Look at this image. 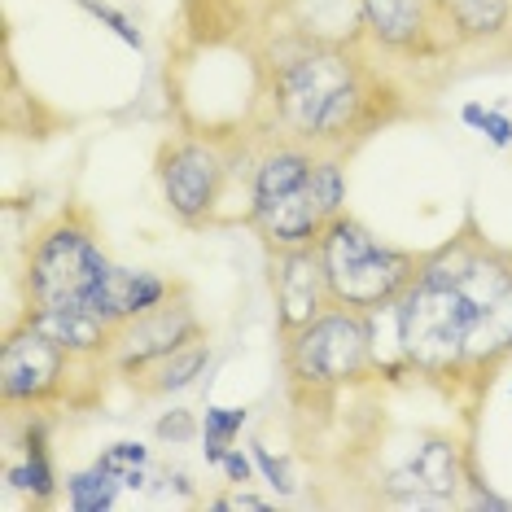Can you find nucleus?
I'll return each instance as SVG.
<instances>
[{"mask_svg": "<svg viewBox=\"0 0 512 512\" xmlns=\"http://www.w3.org/2000/svg\"><path fill=\"white\" fill-rule=\"evenodd\" d=\"M359 71H364V62L346 49H316L298 62H285L276 75V123L294 132L298 141H307L324 101Z\"/></svg>", "mask_w": 512, "mask_h": 512, "instance_id": "6e6552de", "label": "nucleus"}, {"mask_svg": "<svg viewBox=\"0 0 512 512\" xmlns=\"http://www.w3.org/2000/svg\"><path fill=\"white\" fill-rule=\"evenodd\" d=\"M434 9L456 44H486L512 27V0H434Z\"/></svg>", "mask_w": 512, "mask_h": 512, "instance_id": "f3484780", "label": "nucleus"}, {"mask_svg": "<svg viewBox=\"0 0 512 512\" xmlns=\"http://www.w3.org/2000/svg\"><path fill=\"white\" fill-rule=\"evenodd\" d=\"M206 337V324L197 320L193 302L176 294L167 302H158V307H149L145 316L127 320L114 329V346L106 355V368H114L119 377H127V372H136L141 364H154V359L180 351V346L189 342H202Z\"/></svg>", "mask_w": 512, "mask_h": 512, "instance_id": "1a4fd4ad", "label": "nucleus"}, {"mask_svg": "<svg viewBox=\"0 0 512 512\" xmlns=\"http://www.w3.org/2000/svg\"><path fill=\"white\" fill-rule=\"evenodd\" d=\"M512 285V250H499L473 219L438 250H425L416 285L394 302L399 346L425 377H460L464 337L473 320Z\"/></svg>", "mask_w": 512, "mask_h": 512, "instance_id": "f257e3e1", "label": "nucleus"}, {"mask_svg": "<svg viewBox=\"0 0 512 512\" xmlns=\"http://www.w3.org/2000/svg\"><path fill=\"white\" fill-rule=\"evenodd\" d=\"M272 298H276V329H281V342L294 337L298 329H307L320 311L333 307L316 246L272 250Z\"/></svg>", "mask_w": 512, "mask_h": 512, "instance_id": "9d476101", "label": "nucleus"}, {"mask_svg": "<svg viewBox=\"0 0 512 512\" xmlns=\"http://www.w3.org/2000/svg\"><path fill=\"white\" fill-rule=\"evenodd\" d=\"M114 263L97 241L92 219L79 206H66L49 228H40L36 246L27 250L22 298L27 307H92Z\"/></svg>", "mask_w": 512, "mask_h": 512, "instance_id": "7ed1b4c3", "label": "nucleus"}, {"mask_svg": "<svg viewBox=\"0 0 512 512\" xmlns=\"http://www.w3.org/2000/svg\"><path fill=\"white\" fill-rule=\"evenodd\" d=\"M399 101H403L399 88L386 84L372 66H364V71L351 75L329 101H324V110L316 114V123H311L307 145L333 149V154L364 145L372 132H381L390 119H399L403 114Z\"/></svg>", "mask_w": 512, "mask_h": 512, "instance_id": "423d86ee", "label": "nucleus"}, {"mask_svg": "<svg viewBox=\"0 0 512 512\" xmlns=\"http://www.w3.org/2000/svg\"><path fill=\"white\" fill-rule=\"evenodd\" d=\"M311 167H316V149L307 141L302 145H276L272 154L259 158L254 167V184H250V206L276 202V197L302 189L311 180Z\"/></svg>", "mask_w": 512, "mask_h": 512, "instance_id": "a211bd4d", "label": "nucleus"}, {"mask_svg": "<svg viewBox=\"0 0 512 512\" xmlns=\"http://www.w3.org/2000/svg\"><path fill=\"white\" fill-rule=\"evenodd\" d=\"M158 438H171V442H184L193 438V416L189 412H171L158 421Z\"/></svg>", "mask_w": 512, "mask_h": 512, "instance_id": "5701e85b", "label": "nucleus"}, {"mask_svg": "<svg viewBox=\"0 0 512 512\" xmlns=\"http://www.w3.org/2000/svg\"><path fill=\"white\" fill-rule=\"evenodd\" d=\"M412 477H416V491H425L429 499H456L464 486V460H460L456 438L447 434L421 438V447L412 451Z\"/></svg>", "mask_w": 512, "mask_h": 512, "instance_id": "6ab92c4d", "label": "nucleus"}, {"mask_svg": "<svg viewBox=\"0 0 512 512\" xmlns=\"http://www.w3.org/2000/svg\"><path fill=\"white\" fill-rule=\"evenodd\" d=\"M71 504L79 512H92V508H110L114 504V477L110 469H92V473H75L71 477Z\"/></svg>", "mask_w": 512, "mask_h": 512, "instance_id": "412c9836", "label": "nucleus"}, {"mask_svg": "<svg viewBox=\"0 0 512 512\" xmlns=\"http://www.w3.org/2000/svg\"><path fill=\"white\" fill-rule=\"evenodd\" d=\"M285 372L294 377V386L311 390H337L364 381L372 372V324L364 311L351 307H329L320 311L307 329L281 342Z\"/></svg>", "mask_w": 512, "mask_h": 512, "instance_id": "20e7f679", "label": "nucleus"}, {"mask_svg": "<svg viewBox=\"0 0 512 512\" xmlns=\"http://www.w3.org/2000/svg\"><path fill=\"white\" fill-rule=\"evenodd\" d=\"M359 22H364L368 40L381 53L425 62V57L442 49L438 40L442 18L434 0H359Z\"/></svg>", "mask_w": 512, "mask_h": 512, "instance_id": "9b49d317", "label": "nucleus"}, {"mask_svg": "<svg viewBox=\"0 0 512 512\" xmlns=\"http://www.w3.org/2000/svg\"><path fill=\"white\" fill-rule=\"evenodd\" d=\"M84 355H71L31 324H9L0 346V399L5 407H53L71 399V368Z\"/></svg>", "mask_w": 512, "mask_h": 512, "instance_id": "39448f33", "label": "nucleus"}, {"mask_svg": "<svg viewBox=\"0 0 512 512\" xmlns=\"http://www.w3.org/2000/svg\"><path fill=\"white\" fill-rule=\"evenodd\" d=\"M171 294H180L176 285H167L162 276L154 272H132V267H114L106 276V285L97 289V298H92V316H101L106 324H127L136 316H145L149 307H158V302H167Z\"/></svg>", "mask_w": 512, "mask_h": 512, "instance_id": "2eb2a0df", "label": "nucleus"}, {"mask_svg": "<svg viewBox=\"0 0 512 512\" xmlns=\"http://www.w3.org/2000/svg\"><path fill=\"white\" fill-rule=\"evenodd\" d=\"M316 250L333 307H351L364 311V316L394 307L416 285V276L425 267V254L390 246V241H381L368 224H359L346 211L324 224Z\"/></svg>", "mask_w": 512, "mask_h": 512, "instance_id": "f03ea898", "label": "nucleus"}, {"mask_svg": "<svg viewBox=\"0 0 512 512\" xmlns=\"http://www.w3.org/2000/svg\"><path fill=\"white\" fill-rule=\"evenodd\" d=\"M206 364H211V346H206V337H202V342L180 346V351L162 355L154 364H141L136 372H127L123 381L132 386L136 399H171V394L189 390L193 381L202 377Z\"/></svg>", "mask_w": 512, "mask_h": 512, "instance_id": "dca6fc26", "label": "nucleus"}, {"mask_svg": "<svg viewBox=\"0 0 512 512\" xmlns=\"http://www.w3.org/2000/svg\"><path fill=\"white\" fill-rule=\"evenodd\" d=\"M219 512H267L272 504H267L263 495H250V491H232V495H219L215 499Z\"/></svg>", "mask_w": 512, "mask_h": 512, "instance_id": "4be33fe9", "label": "nucleus"}, {"mask_svg": "<svg viewBox=\"0 0 512 512\" xmlns=\"http://www.w3.org/2000/svg\"><path fill=\"white\" fill-rule=\"evenodd\" d=\"M504 359H512V285L473 320L469 337H464V359L456 381H482V377L491 381V372Z\"/></svg>", "mask_w": 512, "mask_h": 512, "instance_id": "4468645a", "label": "nucleus"}, {"mask_svg": "<svg viewBox=\"0 0 512 512\" xmlns=\"http://www.w3.org/2000/svg\"><path fill=\"white\" fill-rule=\"evenodd\" d=\"M246 224L259 232L267 250H294V246H316L324 232V215H320V206L311 202V189L302 184V189L276 197V202L250 206Z\"/></svg>", "mask_w": 512, "mask_h": 512, "instance_id": "f8f14e48", "label": "nucleus"}, {"mask_svg": "<svg viewBox=\"0 0 512 512\" xmlns=\"http://www.w3.org/2000/svg\"><path fill=\"white\" fill-rule=\"evenodd\" d=\"M307 189H311V202L320 206L324 224L342 215L346 211V162H342V154H333V149L329 154H316V167H311Z\"/></svg>", "mask_w": 512, "mask_h": 512, "instance_id": "aec40b11", "label": "nucleus"}, {"mask_svg": "<svg viewBox=\"0 0 512 512\" xmlns=\"http://www.w3.org/2000/svg\"><path fill=\"white\" fill-rule=\"evenodd\" d=\"M158 180H162V197H167V211L184 228H202L215 219L219 193H224L228 180V158L219 154V145L189 136V141L162 149Z\"/></svg>", "mask_w": 512, "mask_h": 512, "instance_id": "0eeeda50", "label": "nucleus"}, {"mask_svg": "<svg viewBox=\"0 0 512 512\" xmlns=\"http://www.w3.org/2000/svg\"><path fill=\"white\" fill-rule=\"evenodd\" d=\"M22 324L53 337V342L66 346L71 355L101 359V364H106V355L114 346V324H106L84 307H22Z\"/></svg>", "mask_w": 512, "mask_h": 512, "instance_id": "ddd939ff", "label": "nucleus"}]
</instances>
